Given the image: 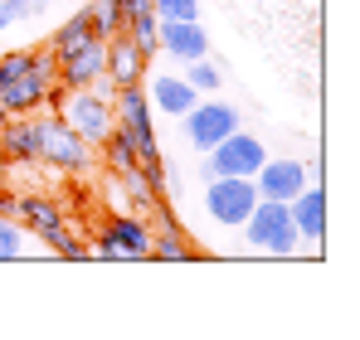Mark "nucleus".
I'll use <instances>...</instances> for the list:
<instances>
[{"instance_id": "1", "label": "nucleus", "mask_w": 360, "mask_h": 340, "mask_svg": "<svg viewBox=\"0 0 360 340\" xmlns=\"http://www.w3.org/2000/svg\"><path fill=\"white\" fill-rule=\"evenodd\" d=\"M59 83V58L54 49H15L0 58V107L10 117L39 112L49 103V88Z\"/></svg>"}, {"instance_id": "2", "label": "nucleus", "mask_w": 360, "mask_h": 340, "mask_svg": "<svg viewBox=\"0 0 360 340\" xmlns=\"http://www.w3.org/2000/svg\"><path fill=\"white\" fill-rule=\"evenodd\" d=\"M59 117L93 146V151H98V146L108 141V131L117 126V112H112V83L98 78L93 88H63Z\"/></svg>"}, {"instance_id": "3", "label": "nucleus", "mask_w": 360, "mask_h": 340, "mask_svg": "<svg viewBox=\"0 0 360 340\" xmlns=\"http://www.w3.org/2000/svg\"><path fill=\"white\" fill-rule=\"evenodd\" d=\"M243 243L253 248V253H268V258H292L302 248V233L292 224V209L283 204V200H258L253 204V214L243 219Z\"/></svg>"}, {"instance_id": "4", "label": "nucleus", "mask_w": 360, "mask_h": 340, "mask_svg": "<svg viewBox=\"0 0 360 340\" xmlns=\"http://www.w3.org/2000/svg\"><path fill=\"white\" fill-rule=\"evenodd\" d=\"M88 258H98V263H146L151 258V224L141 214H112L98 228Z\"/></svg>"}, {"instance_id": "5", "label": "nucleus", "mask_w": 360, "mask_h": 340, "mask_svg": "<svg viewBox=\"0 0 360 340\" xmlns=\"http://www.w3.org/2000/svg\"><path fill=\"white\" fill-rule=\"evenodd\" d=\"M39 136H44V141H39V161L63 170V175H83V170H93V161H98V151H93L59 112L39 117Z\"/></svg>"}, {"instance_id": "6", "label": "nucleus", "mask_w": 360, "mask_h": 340, "mask_svg": "<svg viewBox=\"0 0 360 340\" xmlns=\"http://www.w3.org/2000/svg\"><path fill=\"white\" fill-rule=\"evenodd\" d=\"M200 204H205L210 224L239 228L253 214V204H258V185L248 175H214V180H205V200Z\"/></svg>"}, {"instance_id": "7", "label": "nucleus", "mask_w": 360, "mask_h": 340, "mask_svg": "<svg viewBox=\"0 0 360 340\" xmlns=\"http://www.w3.org/2000/svg\"><path fill=\"white\" fill-rule=\"evenodd\" d=\"M180 126H185V141H190L195 151H214L229 131L243 126V112L234 103H224V98H200L190 112L180 117Z\"/></svg>"}, {"instance_id": "8", "label": "nucleus", "mask_w": 360, "mask_h": 340, "mask_svg": "<svg viewBox=\"0 0 360 340\" xmlns=\"http://www.w3.org/2000/svg\"><path fill=\"white\" fill-rule=\"evenodd\" d=\"M112 112H117V126L131 131L136 156H141V161H161V141H156V122H151V98H146L141 83L112 88ZM141 161H136V166H141Z\"/></svg>"}, {"instance_id": "9", "label": "nucleus", "mask_w": 360, "mask_h": 340, "mask_svg": "<svg viewBox=\"0 0 360 340\" xmlns=\"http://www.w3.org/2000/svg\"><path fill=\"white\" fill-rule=\"evenodd\" d=\"M253 185H258V200H283V204H292L302 190L311 185V170L302 166L297 156H268L258 175H253Z\"/></svg>"}, {"instance_id": "10", "label": "nucleus", "mask_w": 360, "mask_h": 340, "mask_svg": "<svg viewBox=\"0 0 360 340\" xmlns=\"http://www.w3.org/2000/svg\"><path fill=\"white\" fill-rule=\"evenodd\" d=\"M205 156H210L214 175H248V180H253V175H258V166L268 161L263 141H258L253 131H243V126H239V131H229V136H224L214 151H205Z\"/></svg>"}, {"instance_id": "11", "label": "nucleus", "mask_w": 360, "mask_h": 340, "mask_svg": "<svg viewBox=\"0 0 360 340\" xmlns=\"http://www.w3.org/2000/svg\"><path fill=\"white\" fill-rule=\"evenodd\" d=\"M98 78H108V39H88V44L59 54V83L63 88H93Z\"/></svg>"}, {"instance_id": "12", "label": "nucleus", "mask_w": 360, "mask_h": 340, "mask_svg": "<svg viewBox=\"0 0 360 340\" xmlns=\"http://www.w3.org/2000/svg\"><path fill=\"white\" fill-rule=\"evenodd\" d=\"M156 44L161 54H171L176 63H190V58L210 54V34L200 20H156Z\"/></svg>"}, {"instance_id": "13", "label": "nucleus", "mask_w": 360, "mask_h": 340, "mask_svg": "<svg viewBox=\"0 0 360 340\" xmlns=\"http://www.w3.org/2000/svg\"><path fill=\"white\" fill-rule=\"evenodd\" d=\"M39 117L34 112H20V117H5L0 122V156L10 166H34L39 161Z\"/></svg>"}, {"instance_id": "14", "label": "nucleus", "mask_w": 360, "mask_h": 340, "mask_svg": "<svg viewBox=\"0 0 360 340\" xmlns=\"http://www.w3.org/2000/svg\"><path fill=\"white\" fill-rule=\"evenodd\" d=\"M15 219L20 228L30 233V238H49V233H59L63 228V204L54 195H39V190H25V195H15Z\"/></svg>"}, {"instance_id": "15", "label": "nucleus", "mask_w": 360, "mask_h": 340, "mask_svg": "<svg viewBox=\"0 0 360 340\" xmlns=\"http://www.w3.org/2000/svg\"><path fill=\"white\" fill-rule=\"evenodd\" d=\"M146 98H151V112H166V117H185L200 103V93L185 83V73H156Z\"/></svg>"}, {"instance_id": "16", "label": "nucleus", "mask_w": 360, "mask_h": 340, "mask_svg": "<svg viewBox=\"0 0 360 340\" xmlns=\"http://www.w3.org/2000/svg\"><path fill=\"white\" fill-rule=\"evenodd\" d=\"M288 209H292V224H297L302 238L321 248V238H326V190L311 180V185L302 190V195L292 200V204H288Z\"/></svg>"}, {"instance_id": "17", "label": "nucleus", "mask_w": 360, "mask_h": 340, "mask_svg": "<svg viewBox=\"0 0 360 340\" xmlns=\"http://www.w3.org/2000/svg\"><path fill=\"white\" fill-rule=\"evenodd\" d=\"M141 78H146L141 49H136L127 34L108 39V83H112V88H131V83H141Z\"/></svg>"}, {"instance_id": "18", "label": "nucleus", "mask_w": 360, "mask_h": 340, "mask_svg": "<svg viewBox=\"0 0 360 340\" xmlns=\"http://www.w3.org/2000/svg\"><path fill=\"white\" fill-rule=\"evenodd\" d=\"M83 10H88V25H93L98 39H117L122 30H127V10H122V0H88Z\"/></svg>"}, {"instance_id": "19", "label": "nucleus", "mask_w": 360, "mask_h": 340, "mask_svg": "<svg viewBox=\"0 0 360 340\" xmlns=\"http://www.w3.org/2000/svg\"><path fill=\"white\" fill-rule=\"evenodd\" d=\"M88 39H98V34H93V25H88V10H78V15H68L59 30L49 34V49L59 58V54H68V49H78V44H88Z\"/></svg>"}, {"instance_id": "20", "label": "nucleus", "mask_w": 360, "mask_h": 340, "mask_svg": "<svg viewBox=\"0 0 360 340\" xmlns=\"http://www.w3.org/2000/svg\"><path fill=\"white\" fill-rule=\"evenodd\" d=\"M98 151L108 156V170H117V175L141 161V156H136V141H131V131H127V126H112V131H108V141H103Z\"/></svg>"}, {"instance_id": "21", "label": "nucleus", "mask_w": 360, "mask_h": 340, "mask_svg": "<svg viewBox=\"0 0 360 340\" xmlns=\"http://www.w3.org/2000/svg\"><path fill=\"white\" fill-rule=\"evenodd\" d=\"M185 83H190L200 98H205V93H219V83H224V68H219V63H214L210 54H205V58H190V63H185Z\"/></svg>"}, {"instance_id": "22", "label": "nucleus", "mask_w": 360, "mask_h": 340, "mask_svg": "<svg viewBox=\"0 0 360 340\" xmlns=\"http://www.w3.org/2000/svg\"><path fill=\"white\" fill-rule=\"evenodd\" d=\"M30 253V233L20 228V219L0 214V263H20Z\"/></svg>"}, {"instance_id": "23", "label": "nucleus", "mask_w": 360, "mask_h": 340, "mask_svg": "<svg viewBox=\"0 0 360 340\" xmlns=\"http://www.w3.org/2000/svg\"><path fill=\"white\" fill-rule=\"evenodd\" d=\"M136 49H141V58L151 63V54H161V44H156V10L151 15H136V20H127V30H122Z\"/></svg>"}, {"instance_id": "24", "label": "nucleus", "mask_w": 360, "mask_h": 340, "mask_svg": "<svg viewBox=\"0 0 360 340\" xmlns=\"http://www.w3.org/2000/svg\"><path fill=\"white\" fill-rule=\"evenodd\" d=\"M122 185H127V195H131V209H136V214H146V209H151V200H161V195L151 190V180L141 175V166L122 170Z\"/></svg>"}, {"instance_id": "25", "label": "nucleus", "mask_w": 360, "mask_h": 340, "mask_svg": "<svg viewBox=\"0 0 360 340\" xmlns=\"http://www.w3.org/2000/svg\"><path fill=\"white\" fill-rule=\"evenodd\" d=\"M156 20H200V0H151Z\"/></svg>"}, {"instance_id": "26", "label": "nucleus", "mask_w": 360, "mask_h": 340, "mask_svg": "<svg viewBox=\"0 0 360 340\" xmlns=\"http://www.w3.org/2000/svg\"><path fill=\"white\" fill-rule=\"evenodd\" d=\"M141 175L151 180V190H156V195H166V190H171V175H166L161 161H141Z\"/></svg>"}, {"instance_id": "27", "label": "nucleus", "mask_w": 360, "mask_h": 340, "mask_svg": "<svg viewBox=\"0 0 360 340\" xmlns=\"http://www.w3.org/2000/svg\"><path fill=\"white\" fill-rule=\"evenodd\" d=\"M0 10H5V20L15 25V20H25V15H30V0H0Z\"/></svg>"}, {"instance_id": "28", "label": "nucleus", "mask_w": 360, "mask_h": 340, "mask_svg": "<svg viewBox=\"0 0 360 340\" xmlns=\"http://www.w3.org/2000/svg\"><path fill=\"white\" fill-rule=\"evenodd\" d=\"M122 10L127 20H136V15H151V0H122Z\"/></svg>"}, {"instance_id": "29", "label": "nucleus", "mask_w": 360, "mask_h": 340, "mask_svg": "<svg viewBox=\"0 0 360 340\" xmlns=\"http://www.w3.org/2000/svg\"><path fill=\"white\" fill-rule=\"evenodd\" d=\"M49 10V0H30V15H44Z\"/></svg>"}, {"instance_id": "30", "label": "nucleus", "mask_w": 360, "mask_h": 340, "mask_svg": "<svg viewBox=\"0 0 360 340\" xmlns=\"http://www.w3.org/2000/svg\"><path fill=\"white\" fill-rule=\"evenodd\" d=\"M5 180H10V161L0 156V185H5Z\"/></svg>"}, {"instance_id": "31", "label": "nucleus", "mask_w": 360, "mask_h": 340, "mask_svg": "<svg viewBox=\"0 0 360 340\" xmlns=\"http://www.w3.org/2000/svg\"><path fill=\"white\" fill-rule=\"evenodd\" d=\"M5 25H10V20H5V10H0V30H5Z\"/></svg>"}, {"instance_id": "32", "label": "nucleus", "mask_w": 360, "mask_h": 340, "mask_svg": "<svg viewBox=\"0 0 360 340\" xmlns=\"http://www.w3.org/2000/svg\"><path fill=\"white\" fill-rule=\"evenodd\" d=\"M5 117H10V112H5V107H0V122H5Z\"/></svg>"}]
</instances>
